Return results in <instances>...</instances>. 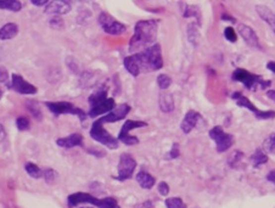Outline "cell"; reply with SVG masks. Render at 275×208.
Masks as SVG:
<instances>
[{
    "instance_id": "1",
    "label": "cell",
    "mask_w": 275,
    "mask_h": 208,
    "mask_svg": "<svg viewBox=\"0 0 275 208\" xmlns=\"http://www.w3.org/2000/svg\"><path fill=\"white\" fill-rule=\"evenodd\" d=\"M123 65L133 77H138L141 73L159 71L164 67L161 45L155 44L143 52L127 56L123 60Z\"/></svg>"
},
{
    "instance_id": "2",
    "label": "cell",
    "mask_w": 275,
    "mask_h": 208,
    "mask_svg": "<svg viewBox=\"0 0 275 208\" xmlns=\"http://www.w3.org/2000/svg\"><path fill=\"white\" fill-rule=\"evenodd\" d=\"M159 33V23L156 20L139 21L134 27V34L129 41V52H143L155 45Z\"/></svg>"
},
{
    "instance_id": "3",
    "label": "cell",
    "mask_w": 275,
    "mask_h": 208,
    "mask_svg": "<svg viewBox=\"0 0 275 208\" xmlns=\"http://www.w3.org/2000/svg\"><path fill=\"white\" fill-rule=\"evenodd\" d=\"M108 87L103 85V87L98 88L92 95H90L88 101H89V112H88V116L95 118V117L101 116V114H108L109 112H111L116 107V103H114V99L108 98Z\"/></svg>"
},
{
    "instance_id": "4",
    "label": "cell",
    "mask_w": 275,
    "mask_h": 208,
    "mask_svg": "<svg viewBox=\"0 0 275 208\" xmlns=\"http://www.w3.org/2000/svg\"><path fill=\"white\" fill-rule=\"evenodd\" d=\"M67 204L69 208L76 207L79 204H92L98 208H116L117 200L113 199V197L97 199L93 195L87 193H74L68 196Z\"/></svg>"
},
{
    "instance_id": "5",
    "label": "cell",
    "mask_w": 275,
    "mask_h": 208,
    "mask_svg": "<svg viewBox=\"0 0 275 208\" xmlns=\"http://www.w3.org/2000/svg\"><path fill=\"white\" fill-rule=\"evenodd\" d=\"M231 79L234 82H240L247 88L248 90L267 89L272 85L271 81H266L261 76L253 74L244 68H236L231 74Z\"/></svg>"
},
{
    "instance_id": "6",
    "label": "cell",
    "mask_w": 275,
    "mask_h": 208,
    "mask_svg": "<svg viewBox=\"0 0 275 208\" xmlns=\"http://www.w3.org/2000/svg\"><path fill=\"white\" fill-rule=\"evenodd\" d=\"M90 137L92 139H94L95 141L98 143L103 144L104 146L106 148L111 149V150H116L119 145V141L118 139L112 137L110 133L104 128V123L100 121V119H97L90 128V132H89Z\"/></svg>"
},
{
    "instance_id": "7",
    "label": "cell",
    "mask_w": 275,
    "mask_h": 208,
    "mask_svg": "<svg viewBox=\"0 0 275 208\" xmlns=\"http://www.w3.org/2000/svg\"><path fill=\"white\" fill-rule=\"evenodd\" d=\"M45 106L49 108V111H52L55 116H60V114H73L77 116L82 122H84L88 118V113H85V111H83L82 108L77 107L73 104L67 103V101H58V103H52L48 101L45 103Z\"/></svg>"
},
{
    "instance_id": "8",
    "label": "cell",
    "mask_w": 275,
    "mask_h": 208,
    "mask_svg": "<svg viewBox=\"0 0 275 208\" xmlns=\"http://www.w3.org/2000/svg\"><path fill=\"white\" fill-rule=\"evenodd\" d=\"M231 99H233L235 103H236L237 106L247 108V110H250L251 112H252V113L256 116V118H258V119H273V118H275L274 111H261L260 108L256 107V106L253 105V104L251 103V101L248 100L245 95H242L240 92H235L234 94L231 95Z\"/></svg>"
},
{
    "instance_id": "9",
    "label": "cell",
    "mask_w": 275,
    "mask_h": 208,
    "mask_svg": "<svg viewBox=\"0 0 275 208\" xmlns=\"http://www.w3.org/2000/svg\"><path fill=\"white\" fill-rule=\"evenodd\" d=\"M99 25L101 26L103 31L105 33L111 34V36H121L127 32V27L123 23L118 22L114 17H112L108 12H101L98 17Z\"/></svg>"
},
{
    "instance_id": "10",
    "label": "cell",
    "mask_w": 275,
    "mask_h": 208,
    "mask_svg": "<svg viewBox=\"0 0 275 208\" xmlns=\"http://www.w3.org/2000/svg\"><path fill=\"white\" fill-rule=\"evenodd\" d=\"M148 127V123L143 121H132V119H128L124 122V124L122 125L121 130H119L118 134V141L123 143L127 146H134L139 144V139L137 137H133L130 135V130L138 129V128H144Z\"/></svg>"
},
{
    "instance_id": "11",
    "label": "cell",
    "mask_w": 275,
    "mask_h": 208,
    "mask_svg": "<svg viewBox=\"0 0 275 208\" xmlns=\"http://www.w3.org/2000/svg\"><path fill=\"white\" fill-rule=\"evenodd\" d=\"M210 137L216 143L217 151L220 154L228 151L234 144L233 135L224 132L223 128L220 127V125H217V127H213L212 129L210 130Z\"/></svg>"
},
{
    "instance_id": "12",
    "label": "cell",
    "mask_w": 275,
    "mask_h": 208,
    "mask_svg": "<svg viewBox=\"0 0 275 208\" xmlns=\"http://www.w3.org/2000/svg\"><path fill=\"white\" fill-rule=\"evenodd\" d=\"M135 168H137V161L132 157L129 154H122L118 161V177L117 179L124 181L132 178L133 173H134Z\"/></svg>"
},
{
    "instance_id": "13",
    "label": "cell",
    "mask_w": 275,
    "mask_h": 208,
    "mask_svg": "<svg viewBox=\"0 0 275 208\" xmlns=\"http://www.w3.org/2000/svg\"><path fill=\"white\" fill-rule=\"evenodd\" d=\"M237 32H239V34L242 37V39H244L248 47L252 48V49L255 50L263 52V47H262L257 34H256V32L253 31L250 26L244 25V23H240V25H237Z\"/></svg>"
},
{
    "instance_id": "14",
    "label": "cell",
    "mask_w": 275,
    "mask_h": 208,
    "mask_svg": "<svg viewBox=\"0 0 275 208\" xmlns=\"http://www.w3.org/2000/svg\"><path fill=\"white\" fill-rule=\"evenodd\" d=\"M10 88L12 90H15L16 93L18 94H22V95H34L37 94L38 89L34 87L33 84L28 83L27 81L23 79L22 76L20 74H16L14 73L11 76V83H10Z\"/></svg>"
},
{
    "instance_id": "15",
    "label": "cell",
    "mask_w": 275,
    "mask_h": 208,
    "mask_svg": "<svg viewBox=\"0 0 275 208\" xmlns=\"http://www.w3.org/2000/svg\"><path fill=\"white\" fill-rule=\"evenodd\" d=\"M130 112V106L128 104H121V105L116 106L111 112H109L108 114H105L104 117H100V121L103 123H114L118 122L121 119H123L125 116Z\"/></svg>"
},
{
    "instance_id": "16",
    "label": "cell",
    "mask_w": 275,
    "mask_h": 208,
    "mask_svg": "<svg viewBox=\"0 0 275 208\" xmlns=\"http://www.w3.org/2000/svg\"><path fill=\"white\" fill-rule=\"evenodd\" d=\"M71 4L67 1H62V0H54V1L48 2V5L45 6L44 12L48 15L53 16H60L66 15L71 11Z\"/></svg>"
},
{
    "instance_id": "17",
    "label": "cell",
    "mask_w": 275,
    "mask_h": 208,
    "mask_svg": "<svg viewBox=\"0 0 275 208\" xmlns=\"http://www.w3.org/2000/svg\"><path fill=\"white\" fill-rule=\"evenodd\" d=\"M199 118H200L199 112H196L194 110H190V111L186 112L185 117H184V119L181 121V123H180V129L183 130L184 134H189V133H190L191 130L196 127V123H197V121H199Z\"/></svg>"
},
{
    "instance_id": "18",
    "label": "cell",
    "mask_w": 275,
    "mask_h": 208,
    "mask_svg": "<svg viewBox=\"0 0 275 208\" xmlns=\"http://www.w3.org/2000/svg\"><path fill=\"white\" fill-rule=\"evenodd\" d=\"M83 144V137L79 133H73V134L68 135V137L58 138L56 140V145L60 146L62 149H72L79 146Z\"/></svg>"
},
{
    "instance_id": "19",
    "label": "cell",
    "mask_w": 275,
    "mask_h": 208,
    "mask_svg": "<svg viewBox=\"0 0 275 208\" xmlns=\"http://www.w3.org/2000/svg\"><path fill=\"white\" fill-rule=\"evenodd\" d=\"M256 11L260 15V17L266 23H268L269 27L273 29L275 33V14L269 9L266 5H257L256 6Z\"/></svg>"
},
{
    "instance_id": "20",
    "label": "cell",
    "mask_w": 275,
    "mask_h": 208,
    "mask_svg": "<svg viewBox=\"0 0 275 208\" xmlns=\"http://www.w3.org/2000/svg\"><path fill=\"white\" fill-rule=\"evenodd\" d=\"M18 33V26L16 23H6L0 28V41H10Z\"/></svg>"
},
{
    "instance_id": "21",
    "label": "cell",
    "mask_w": 275,
    "mask_h": 208,
    "mask_svg": "<svg viewBox=\"0 0 275 208\" xmlns=\"http://www.w3.org/2000/svg\"><path fill=\"white\" fill-rule=\"evenodd\" d=\"M137 181L139 185H140V188L149 190V189L154 188L156 179L152 177L150 173L146 172V170H140L137 174Z\"/></svg>"
},
{
    "instance_id": "22",
    "label": "cell",
    "mask_w": 275,
    "mask_h": 208,
    "mask_svg": "<svg viewBox=\"0 0 275 208\" xmlns=\"http://www.w3.org/2000/svg\"><path fill=\"white\" fill-rule=\"evenodd\" d=\"M159 105L162 112L165 113H169L174 110V99H173L172 94L168 93H162L159 98Z\"/></svg>"
},
{
    "instance_id": "23",
    "label": "cell",
    "mask_w": 275,
    "mask_h": 208,
    "mask_svg": "<svg viewBox=\"0 0 275 208\" xmlns=\"http://www.w3.org/2000/svg\"><path fill=\"white\" fill-rule=\"evenodd\" d=\"M0 9L9 10L12 12H18L22 9V4L17 0H0Z\"/></svg>"
},
{
    "instance_id": "24",
    "label": "cell",
    "mask_w": 275,
    "mask_h": 208,
    "mask_svg": "<svg viewBox=\"0 0 275 208\" xmlns=\"http://www.w3.org/2000/svg\"><path fill=\"white\" fill-rule=\"evenodd\" d=\"M26 108L29 111V113L33 116V118H36L37 121H42L43 119V113L41 107H39L38 103L34 100H28L26 103Z\"/></svg>"
},
{
    "instance_id": "25",
    "label": "cell",
    "mask_w": 275,
    "mask_h": 208,
    "mask_svg": "<svg viewBox=\"0 0 275 208\" xmlns=\"http://www.w3.org/2000/svg\"><path fill=\"white\" fill-rule=\"evenodd\" d=\"M251 161H252L253 166L258 167L261 166V164H264L268 162V156H267V154L264 153L262 149H257V150L253 153L252 156H251Z\"/></svg>"
},
{
    "instance_id": "26",
    "label": "cell",
    "mask_w": 275,
    "mask_h": 208,
    "mask_svg": "<svg viewBox=\"0 0 275 208\" xmlns=\"http://www.w3.org/2000/svg\"><path fill=\"white\" fill-rule=\"evenodd\" d=\"M25 170L28 173V175L33 179H41L43 177V170L37 164L32 163V162H27L25 164Z\"/></svg>"
},
{
    "instance_id": "27",
    "label": "cell",
    "mask_w": 275,
    "mask_h": 208,
    "mask_svg": "<svg viewBox=\"0 0 275 208\" xmlns=\"http://www.w3.org/2000/svg\"><path fill=\"white\" fill-rule=\"evenodd\" d=\"M263 150L268 154H275V133L269 135L266 140L263 141Z\"/></svg>"
},
{
    "instance_id": "28",
    "label": "cell",
    "mask_w": 275,
    "mask_h": 208,
    "mask_svg": "<svg viewBox=\"0 0 275 208\" xmlns=\"http://www.w3.org/2000/svg\"><path fill=\"white\" fill-rule=\"evenodd\" d=\"M165 207L167 208H186V205L179 197H169L165 200Z\"/></svg>"
},
{
    "instance_id": "29",
    "label": "cell",
    "mask_w": 275,
    "mask_h": 208,
    "mask_svg": "<svg viewBox=\"0 0 275 208\" xmlns=\"http://www.w3.org/2000/svg\"><path fill=\"white\" fill-rule=\"evenodd\" d=\"M43 177H44L45 183L53 185L55 183L56 178H57V173L54 169H52V168H47V169L43 170Z\"/></svg>"
},
{
    "instance_id": "30",
    "label": "cell",
    "mask_w": 275,
    "mask_h": 208,
    "mask_svg": "<svg viewBox=\"0 0 275 208\" xmlns=\"http://www.w3.org/2000/svg\"><path fill=\"white\" fill-rule=\"evenodd\" d=\"M170 84H172V79H170V77L168 76V74L162 73L157 77V85H159L162 90L168 89V88L170 87Z\"/></svg>"
},
{
    "instance_id": "31",
    "label": "cell",
    "mask_w": 275,
    "mask_h": 208,
    "mask_svg": "<svg viewBox=\"0 0 275 208\" xmlns=\"http://www.w3.org/2000/svg\"><path fill=\"white\" fill-rule=\"evenodd\" d=\"M199 7L193 6V5H185V10H183V16L184 17H196L199 20L200 11Z\"/></svg>"
},
{
    "instance_id": "32",
    "label": "cell",
    "mask_w": 275,
    "mask_h": 208,
    "mask_svg": "<svg viewBox=\"0 0 275 208\" xmlns=\"http://www.w3.org/2000/svg\"><path fill=\"white\" fill-rule=\"evenodd\" d=\"M16 127H17L18 130L21 132H25V130H28L29 127H31V123H29V119L25 116H20L17 117L16 119Z\"/></svg>"
},
{
    "instance_id": "33",
    "label": "cell",
    "mask_w": 275,
    "mask_h": 208,
    "mask_svg": "<svg viewBox=\"0 0 275 208\" xmlns=\"http://www.w3.org/2000/svg\"><path fill=\"white\" fill-rule=\"evenodd\" d=\"M49 25L53 29H58V31H61V29L63 28V26H65V23H63V20L60 16H53L49 21Z\"/></svg>"
},
{
    "instance_id": "34",
    "label": "cell",
    "mask_w": 275,
    "mask_h": 208,
    "mask_svg": "<svg viewBox=\"0 0 275 208\" xmlns=\"http://www.w3.org/2000/svg\"><path fill=\"white\" fill-rule=\"evenodd\" d=\"M224 37H225L226 41L235 43L236 42V32H235L234 28L231 27H226L224 29Z\"/></svg>"
},
{
    "instance_id": "35",
    "label": "cell",
    "mask_w": 275,
    "mask_h": 208,
    "mask_svg": "<svg viewBox=\"0 0 275 208\" xmlns=\"http://www.w3.org/2000/svg\"><path fill=\"white\" fill-rule=\"evenodd\" d=\"M179 155H180V151H179V144L174 143V144H173L172 149H170V151L167 155V158H170V159L177 158Z\"/></svg>"
},
{
    "instance_id": "36",
    "label": "cell",
    "mask_w": 275,
    "mask_h": 208,
    "mask_svg": "<svg viewBox=\"0 0 275 208\" xmlns=\"http://www.w3.org/2000/svg\"><path fill=\"white\" fill-rule=\"evenodd\" d=\"M159 193L160 195H162V196H167L168 194H169V186H168V184L165 183V181H161V183L159 184Z\"/></svg>"
},
{
    "instance_id": "37",
    "label": "cell",
    "mask_w": 275,
    "mask_h": 208,
    "mask_svg": "<svg viewBox=\"0 0 275 208\" xmlns=\"http://www.w3.org/2000/svg\"><path fill=\"white\" fill-rule=\"evenodd\" d=\"M9 79V72L5 67L0 66V83H6Z\"/></svg>"
},
{
    "instance_id": "38",
    "label": "cell",
    "mask_w": 275,
    "mask_h": 208,
    "mask_svg": "<svg viewBox=\"0 0 275 208\" xmlns=\"http://www.w3.org/2000/svg\"><path fill=\"white\" fill-rule=\"evenodd\" d=\"M5 138H6V132H5L4 125L0 124V143H1V141H4Z\"/></svg>"
},
{
    "instance_id": "39",
    "label": "cell",
    "mask_w": 275,
    "mask_h": 208,
    "mask_svg": "<svg viewBox=\"0 0 275 208\" xmlns=\"http://www.w3.org/2000/svg\"><path fill=\"white\" fill-rule=\"evenodd\" d=\"M267 68L275 74V61H269V62L267 63Z\"/></svg>"
},
{
    "instance_id": "40",
    "label": "cell",
    "mask_w": 275,
    "mask_h": 208,
    "mask_svg": "<svg viewBox=\"0 0 275 208\" xmlns=\"http://www.w3.org/2000/svg\"><path fill=\"white\" fill-rule=\"evenodd\" d=\"M221 20L223 21H230V22H235V18L234 17H231L230 15H228V14H223L221 15Z\"/></svg>"
},
{
    "instance_id": "41",
    "label": "cell",
    "mask_w": 275,
    "mask_h": 208,
    "mask_svg": "<svg viewBox=\"0 0 275 208\" xmlns=\"http://www.w3.org/2000/svg\"><path fill=\"white\" fill-rule=\"evenodd\" d=\"M31 2L33 5H36V6H43V5H45V6H47V5H48L47 0H43V1H36V0H32Z\"/></svg>"
},
{
    "instance_id": "42",
    "label": "cell",
    "mask_w": 275,
    "mask_h": 208,
    "mask_svg": "<svg viewBox=\"0 0 275 208\" xmlns=\"http://www.w3.org/2000/svg\"><path fill=\"white\" fill-rule=\"evenodd\" d=\"M267 179L275 184V170H272V172L267 175Z\"/></svg>"
},
{
    "instance_id": "43",
    "label": "cell",
    "mask_w": 275,
    "mask_h": 208,
    "mask_svg": "<svg viewBox=\"0 0 275 208\" xmlns=\"http://www.w3.org/2000/svg\"><path fill=\"white\" fill-rule=\"evenodd\" d=\"M267 97L275 103V90H268V92H267Z\"/></svg>"
},
{
    "instance_id": "44",
    "label": "cell",
    "mask_w": 275,
    "mask_h": 208,
    "mask_svg": "<svg viewBox=\"0 0 275 208\" xmlns=\"http://www.w3.org/2000/svg\"><path fill=\"white\" fill-rule=\"evenodd\" d=\"M140 208H154V205H152V201H145Z\"/></svg>"
},
{
    "instance_id": "45",
    "label": "cell",
    "mask_w": 275,
    "mask_h": 208,
    "mask_svg": "<svg viewBox=\"0 0 275 208\" xmlns=\"http://www.w3.org/2000/svg\"><path fill=\"white\" fill-rule=\"evenodd\" d=\"M1 97H2V90L0 89V99H1Z\"/></svg>"
},
{
    "instance_id": "46",
    "label": "cell",
    "mask_w": 275,
    "mask_h": 208,
    "mask_svg": "<svg viewBox=\"0 0 275 208\" xmlns=\"http://www.w3.org/2000/svg\"><path fill=\"white\" fill-rule=\"evenodd\" d=\"M81 208H93V207H81Z\"/></svg>"
},
{
    "instance_id": "47",
    "label": "cell",
    "mask_w": 275,
    "mask_h": 208,
    "mask_svg": "<svg viewBox=\"0 0 275 208\" xmlns=\"http://www.w3.org/2000/svg\"><path fill=\"white\" fill-rule=\"evenodd\" d=\"M116 208H119V207H118V206H117V207H116Z\"/></svg>"
}]
</instances>
